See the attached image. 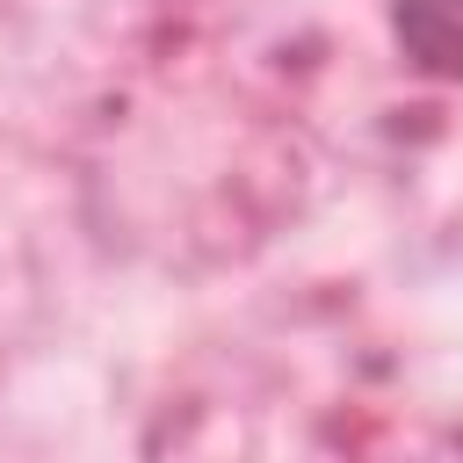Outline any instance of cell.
Segmentation results:
<instances>
[{"label":"cell","mask_w":463,"mask_h":463,"mask_svg":"<svg viewBox=\"0 0 463 463\" xmlns=\"http://www.w3.org/2000/svg\"><path fill=\"white\" fill-rule=\"evenodd\" d=\"M391 36L405 65L463 87V0H391Z\"/></svg>","instance_id":"obj_1"}]
</instances>
